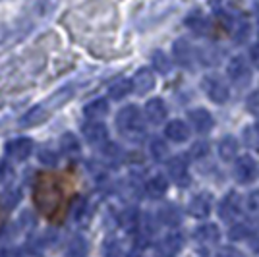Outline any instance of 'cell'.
I'll return each mask as SVG.
<instances>
[{"instance_id":"29","label":"cell","mask_w":259,"mask_h":257,"mask_svg":"<svg viewBox=\"0 0 259 257\" xmlns=\"http://www.w3.org/2000/svg\"><path fill=\"white\" fill-rule=\"evenodd\" d=\"M197 238L199 240H217L219 238V230L213 225L201 226V228H197Z\"/></svg>"},{"instance_id":"22","label":"cell","mask_w":259,"mask_h":257,"mask_svg":"<svg viewBox=\"0 0 259 257\" xmlns=\"http://www.w3.org/2000/svg\"><path fill=\"white\" fill-rule=\"evenodd\" d=\"M151 60H153L155 70H157V72H161V74H168V72H170V68H172L170 60L166 58V54L162 53V51H155L153 56H151Z\"/></svg>"},{"instance_id":"20","label":"cell","mask_w":259,"mask_h":257,"mask_svg":"<svg viewBox=\"0 0 259 257\" xmlns=\"http://www.w3.org/2000/svg\"><path fill=\"white\" fill-rule=\"evenodd\" d=\"M130 91H132V81H128V79H120V81H116V83H112V85L108 87V95L114 101L124 99Z\"/></svg>"},{"instance_id":"34","label":"cell","mask_w":259,"mask_h":257,"mask_svg":"<svg viewBox=\"0 0 259 257\" xmlns=\"http://www.w3.org/2000/svg\"><path fill=\"white\" fill-rule=\"evenodd\" d=\"M105 257H120V247L116 242H108L105 246Z\"/></svg>"},{"instance_id":"25","label":"cell","mask_w":259,"mask_h":257,"mask_svg":"<svg viewBox=\"0 0 259 257\" xmlns=\"http://www.w3.org/2000/svg\"><path fill=\"white\" fill-rule=\"evenodd\" d=\"M151 155L155 161L166 159V155H168V145H166L162 140H153L151 141Z\"/></svg>"},{"instance_id":"8","label":"cell","mask_w":259,"mask_h":257,"mask_svg":"<svg viewBox=\"0 0 259 257\" xmlns=\"http://www.w3.org/2000/svg\"><path fill=\"white\" fill-rule=\"evenodd\" d=\"M33 151V141L29 138H18L6 143V153L16 161H25Z\"/></svg>"},{"instance_id":"35","label":"cell","mask_w":259,"mask_h":257,"mask_svg":"<svg viewBox=\"0 0 259 257\" xmlns=\"http://www.w3.org/2000/svg\"><path fill=\"white\" fill-rule=\"evenodd\" d=\"M251 62H253V66L259 70V45H255V47L251 49Z\"/></svg>"},{"instance_id":"7","label":"cell","mask_w":259,"mask_h":257,"mask_svg":"<svg viewBox=\"0 0 259 257\" xmlns=\"http://www.w3.org/2000/svg\"><path fill=\"white\" fill-rule=\"evenodd\" d=\"M188 118L192 122V126L195 128V132L199 134H207L209 130L215 126V120H213V114L205 110V108H194L188 112Z\"/></svg>"},{"instance_id":"23","label":"cell","mask_w":259,"mask_h":257,"mask_svg":"<svg viewBox=\"0 0 259 257\" xmlns=\"http://www.w3.org/2000/svg\"><path fill=\"white\" fill-rule=\"evenodd\" d=\"M244 141H246V145L249 149L259 151V124L244 130Z\"/></svg>"},{"instance_id":"18","label":"cell","mask_w":259,"mask_h":257,"mask_svg":"<svg viewBox=\"0 0 259 257\" xmlns=\"http://www.w3.org/2000/svg\"><path fill=\"white\" fill-rule=\"evenodd\" d=\"M83 114L89 120H101L108 114V103L105 99H97V101H91L89 105H85L83 108Z\"/></svg>"},{"instance_id":"21","label":"cell","mask_w":259,"mask_h":257,"mask_svg":"<svg viewBox=\"0 0 259 257\" xmlns=\"http://www.w3.org/2000/svg\"><path fill=\"white\" fill-rule=\"evenodd\" d=\"M60 149L64 155H76V153H79V140L74 134L68 132L60 138Z\"/></svg>"},{"instance_id":"27","label":"cell","mask_w":259,"mask_h":257,"mask_svg":"<svg viewBox=\"0 0 259 257\" xmlns=\"http://www.w3.org/2000/svg\"><path fill=\"white\" fill-rule=\"evenodd\" d=\"M85 207H87V201L83 197H74V201L70 205V215H72L74 219H79L81 215L85 213Z\"/></svg>"},{"instance_id":"37","label":"cell","mask_w":259,"mask_h":257,"mask_svg":"<svg viewBox=\"0 0 259 257\" xmlns=\"http://www.w3.org/2000/svg\"><path fill=\"white\" fill-rule=\"evenodd\" d=\"M4 257H22V255H20V253H6Z\"/></svg>"},{"instance_id":"10","label":"cell","mask_w":259,"mask_h":257,"mask_svg":"<svg viewBox=\"0 0 259 257\" xmlns=\"http://www.w3.org/2000/svg\"><path fill=\"white\" fill-rule=\"evenodd\" d=\"M168 174L172 178V182L180 188H186L190 184V172H188V164L184 162L182 157H176L172 161H168Z\"/></svg>"},{"instance_id":"6","label":"cell","mask_w":259,"mask_h":257,"mask_svg":"<svg viewBox=\"0 0 259 257\" xmlns=\"http://www.w3.org/2000/svg\"><path fill=\"white\" fill-rule=\"evenodd\" d=\"M81 132H83V138H85L91 145H103V143H107V140H108L107 126H105V124H101L99 120H91V122H87Z\"/></svg>"},{"instance_id":"11","label":"cell","mask_w":259,"mask_h":257,"mask_svg":"<svg viewBox=\"0 0 259 257\" xmlns=\"http://www.w3.org/2000/svg\"><path fill=\"white\" fill-rule=\"evenodd\" d=\"M153 87H155V75H153L151 70L147 68H141L136 72L134 79H132V89L138 93V95H145L149 93Z\"/></svg>"},{"instance_id":"15","label":"cell","mask_w":259,"mask_h":257,"mask_svg":"<svg viewBox=\"0 0 259 257\" xmlns=\"http://www.w3.org/2000/svg\"><path fill=\"white\" fill-rule=\"evenodd\" d=\"M166 190H168V182H166V178H164L162 174H155V176H151V178L145 182V192H147V195L153 197V199L162 197V195L166 193Z\"/></svg>"},{"instance_id":"3","label":"cell","mask_w":259,"mask_h":257,"mask_svg":"<svg viewBox=\"0 0 259 257\" xmlns=\"http://www.w3.org/2000/svg\"><path fill=\"white\" fill-rule=\"evenodd\" d=\"M227 74H228V77H230V81H232L236 87H240V89L248 87L249 81H251V70H249V64L242 58V56H236V58H232V60L228 62Z\"/></svg>"},{"instance_id":"14","label":"cell","mask_w":259,"mask_h":257,"mask_svg":"<svg viewBox=\"0 0 259 257\" xmlns=\"http://www.w3.org/2000/svg\"><path fill=\"white\" fill-rule=\"evenodd\" d=\"M164 136H166L168 140L176 141V143H184V141L190 138V126H188L184 120H172V122L166 124Z\"/></svg>"},{"instance_id":"26","label":"cell","mask_w":259,"mask_h":257,"mask_svg":"<svg viewBox=\"0 0 259 257\" xmlns=\"http://www.w3.org/2000/svg\"><path fill=\"white\" fill-rule=\"evenodd\" d=\"M161 217H162V221H164V223L174 225V223H178V221H180V211H178V207H174V205H166V207L161 211Z\"/></svg>"},{"instance_id":"9","label":"cell","mask_w":259,"mask_h":257,"mask_svg":"<svg viewBox=\"0 0 259 257\" xmlns=\"http://www.w3.org/2000/svg\"><path fill=\"white\" fill-rule=\"evenodd\" d=\"M172 54L176 64H180L182 68H192L194 66V49L186 39H178L172 45Z\"/></svg>"},{"instance_id":"32","label":"cell","mask_w":259,"mask_h":257,"mask_svg":"<svg viewBox=\"0 0 259 257\" xmlns=\"http://www.w3.org/2000/svg\"><path fill=\"white\" fill-rule=\"evenodd\" d=\"M122 225L126 226V228H134V226L138 225V211L136 209H128L126 213L122 215Z\"/></svg>"},{"instance_id":"2","label":"cell","mask_w":259,"mask_h":257,"mask_svg":"<svg viewBox=\"0 0 259 257\" xmlns=\"http://www.w3.org/2000/svg\"><path fill=\"white\" fill-rule=\"evenodd\" d=\"M116 126H118L120 134L130 141H141V138L145 136L143 118L136 105H128L120 110L116 116Z\"/></svg>"},{"instance_id":"13","label":"cell","mask_w":259,"mask_h":257,"mask_svg":"<svg viewBox=\"0 0 259 257\" xmlns=\"http://www.w3.org/2000/svg\"><path fill=\"white\" fill-rule=\"evenodd\" d=\"M211 203H213V197H211V193L207 192H201L197 193L194 199L190 201V213L197 217V219H203L209 215L211 211Z\"/></svg>"},{"instance_id":"19","label":"cell","mask_w":259,"mask_h":257,"mask_svg":"<svg viewBox=\"0 0 259 257\" xmlns=\"http://www.w3.org/2000/svg\"><path fill=\"white\" fill-rule=\"evenodd\" d=\"M47 116H49V112L45 110L43 105H39V107H35L33 110H29V112L20 120V124H22L23 128H27V126H37V124H41Z\"/></svg>"},{"instance_id":"30","label":"cell","mask_w":259,"mask_h":257,"mask_svg":"<svg viewBox=\"0 0 259 257\" xmlns=\"http://www.w3.org/2000/svg\"><path fill=\"white\" fill-rule=\"evenodd\" d=\"M18 201H20V192H16V190L4 193V197L0 199V203H2L4 209H14V207L18 205Z\"/></svg>"},{"instance_id":"31","label":"cell","mask_w":259,"mask_h":257,"mask_svg":"<svg viewBox=\"0 0 259 257\" xmlns=\"http://www.w3.org/2000/svg\"><path fill=\"white\" fill-rule=\"evenodd\" d=\"M39 161L43 162V164H47V166H54L58 162V157L51 149H41L39 151Z\"/></svg>"},{"instance_id":"24","label":"cell","mask_w":259,"mask_h":257,"mask_svg":"<svg viewBox=\"0 0 259 257\" xmlns=\"http://www.w3.org/2000/svg\"><path fill=\"white\" fill-rule=\"evenodd\" d=\"M188 25L194 29V33H197V35H203V33H207L209 22H207L201 14H194L192 18H188Z\"/></svg>"},{"instance_id":"4","label":"cell","mask_w":259,"mask_h":257,"mask_svg":"<svg viewBox=\"0 0 259 257\" xmlns=\"http://www.w3.org/2000/svg\"><path fill=\"white\" fill-rule=\"evenodd\" d=\"M201 85H203V91H205V95L213 101V103H227L228 97H230V91H228V85L227 81H223V77H219V75H207L205 79L201 81Z\"/></svg>"},{"instance_id":"1","label":"cell","mask_w":259,"mask_h":257,"mask_svg":"<svg viewBox=\"0 0 259 257\" xmlns=\"http://www.w3.org/2000/svg\"><path fill=\"white\" fill-rule=\"evenodd\" d=\"M33 199H35V205L41 213L47 215V217H53L56 213V209L60 207L62 192H60L58 184L54 182L53 178H41L35 186Z\"/></svg>"},{"instance_id":"28","label":"cell","mask_w":259,"mask_h":257,"mask_svg":"<svg viewBox=\"0 0 259 257\" xmlns=\"http://www.w3.org/2000/svg\"><path fill=\"white\" fill-rule=\"evenodd\" d=\"M249 33H251V29H249V23L242 22L236 27V31H234V41H236L238 45L246 43V41H248V37H249Z\"/></svg>"},{"instance_id":"17","label":"cell","mask_w":259,"mask_h":257,"mask_svg":"<svg viewBox=\"0 0 259 257\" xmlns=\"http://www.w3.org/2000/svg\"><path fill=\"white\" fill-rule=\"evenodd\" d=\"M238 155V141L232 136H225L223 140L219 141V157L223 161H234Z\"/></svg>"},{"instance_id":"16","label":"cell","mask_w":259,"mask_h":257,"mask_svg":"<svg viewBox=\"0 0 259 257\" xmlns=\"http://www.w3.org/2000/svg\"><path fill=\"white\" fill-rule=\"evenodd\" d=\"M219 211H221V219H225V221L236 217V215L240 213V195H236L234 192H230L227 197L223 199Z\"/></svg>"},{"instance_id":"5","label":"cell","mask_w":259,"mask_h":257,"mask_svg":"<svg viewBox=\"0 0 259 257\" xmlns=\"http://www.w3.org/2000/svg\"><path fill=\"white\" fill-rule=\"evenodd\" d=\"M255 174H257V164L249 155H244L238 159L236 168H234V178L238 184H251Z\"/></svg>"},{"instance_id":"36","label":"cell","mask_w":259,"mask_h":257,"mask_svg":"<svg viewBox=\"0 0 259 257\" xmlns=\"http://www.w3.org/2000/svg\"><path fill=\"white\" fill-rule=\"evenodd\" d=\"M4 174H10V168H8L6 162H0V180L4 178Z\"/></svg>"},{"instance_id":"33","label":"cell","mask_w":259,"mask_h":257,"mask_svg":"<svg viewBox=\"0 0 259 257\" xmlns=\"http://www.w3.org/2000/svg\"><path fill=\"white\" fill-rule=\"evenodd\" d=\"M190 153H192V157L199 159V157H203V155L209 153V145L207 143H197V145H194V149L190 151Z\"/></svg>"},{"instance_id":"12","label":"cell","mask_w":259,"mask_h":257,"mask_svg":"<svg viewBox=\"0 0 259 257\" xmlns=\"http://www.w3.org/2000/svg\"><path fill=\"white\" fill-rule=\"evenodd\" d=\"M143 114H145V120L149 124H155V126L164 122V118H166V105H164V101L162 99H151V101H147Z\"/></svg>"}]
</instances>
